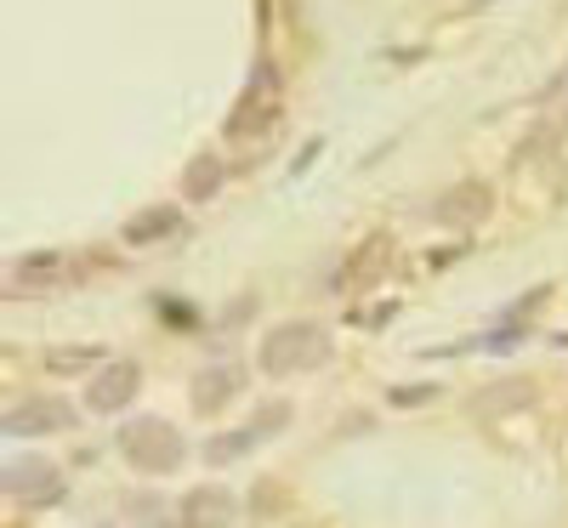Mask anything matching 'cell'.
<instances>
[{"mask_svg":"<svg viewBox=\"0 0 568 528\" xmlns=\"http://www.w3.org/2000/svg\"><path fill=\"white\" fill-rule=\"evenodd\" d=\"M284 125V80L273 63H256L251 85L240 91V103L227 114V136L233 142H267Z\"/></svg>","mask_w":568,"mask_h":528,"instance_id":"6da1fadb","label":"cell"},{"mask_svg":"<svg viewBox=\"0 0 568 528\" xmlns=\"http://www.w3.org/2000/svg\"><path fill=\"white\" fill-rule=\"evenodd\" d=\"M256 364H262L267 375H302V369H318V364H329V329H324V324H307V318L278 324V329L262 335Z\"/></svg>","mask_w":568,"mask_h":528,"instance_id":"7a4b0ae2","label":"cell"},{"mask_svg":"<svg viewBox=\"0 0 568 528\" xmlns=\"http://www.w3.org/2000/svg\"><path fill=\"white\" fill-rule=\"evenodd\" d=\"M120 455L136 466V471H149V477H171L182 460H187V438L160 420V415H142V420H125L120 426Z\"/></svg>","mask_w":568,"mask_h":528,"instance_id":"3957f363","label":"cell"},{"mask_svg":"<svg viewBox=\"0 0 568 528\" xmlns=\"http://www.w3.org/2000/svg\"><path fill=\"white\" fill-rule=\"evenodd\" d=\"M74 409L63 398H29L18 409H7V420H0V431L7 438H52V431H74Z\"/></svg>","mask_w":568,"mask_h":528,"instance_id":"277c9868","label":"cell"},{"mask_svg":"<svg viewBox=\"0 0 568 528\" xmlns=\"http://www.w3.org/2000/svg\"><path fill=\"white\" fill-rule=\"evenodd\" d=\"M444 227H484L489 216H495V187L489 182H478V176H466V182H455L449 194L438 200V211H433Z\"/></svg>","mask_w":568,"mask_h":528,"instance_id":"5b68a950","label":"cell"},{"mask_svg":"<svg viewBox=\"0 0 568 528\" xmlns=\"http://www.w3.org/2000/svg\"><path fill=\"white\" fill-rule=\"evenodd\" d=\"M136 393H142V364H131V358H109L98 375H91L85 404H91V409H103V415H114V409H125Z\"/></svg>","mask_w":568,"mask_h":528,"instance_id":"8992f818","label":"cell"},{"mask_svg":"<svg viewBox=\"0 0 568 528\" xmlns=\"http://www.w3.org/2000/svg\"><path fill=\"white\" fill-rule=\"evenodd\" d=\"M7 495L23 506H52V500H63V477L45 460H18V466H7Z\"/></svg>","mask_w":568,"mask_h":528,"instance_id":"52a82bcc","label":"cell"},{"mask_svg":"<svg viewBox=\"0 0 568 528\" xmlns=\"http://www.w3.org/2000/svg\"><path fill=\"white\" fill-rule=\"evenodd\" d=\"M387 262H393V238H387V233H369L364 245H358V251L342 262V273H336V291H342V296L364 291L369 278H382V267H387Z\"/></svg>","mask_w":568,"mask_h":528,"instance_id":"ba28073f","label":"cell"},{"mask_svg":"<svg viewBox=\"0 0 568 528\" xmlns=\"http://www.w3.org/2000/svg\"><path fill=\"white\" fill-rule=\"evenodd\" d=\"M240 387H245L240 364H205L194 375V387H187V398H194L200 415H216V409H227V398H240Z\"/></svg>","mask_w":568,"mask_h":528,"instance_id":"9c48e42d","label":"cell"},{"mask_svg":"<svg viewBox=\"0 0 568 528\" xmlns=\"http://www.w3.org/2000/svg\"><path fill=\"white\" fill-rule=\"evenodd\" d=\"M540 387L529 375H517V380H495V387H484L478 398H471V415H517V409H535Z\"/></svg>","mask_w":568,"mask_h":528,"instance_id":"30bf717a","label":"cell"},{"mask_svg":"<svg viewBox=\"0 0 568 528\" xmlns=\"http://www.w3.org/2000/svg\"><path fill=\"white\" fill-rule=\"evenodd\" d=\"M233 495L227 489H194L182 495V528H233Z\"/></svg>","mask_w":568,"mask_h":528,"instance_id":"8fae6325","label":"cell"},{"mask_svg":"<svg viewBox=\"0 0 568 528\" xmlns=\"http://www.w3.org/2000/svg\"><path fill=\"white\" fill-rule=\"evenodd\" d=\"M12 278V291H45V284H58L63 273H69V256H58V251H34V256H18L12 267H7Z\"/></svg>","mask_w":568,"mask_h":528,"instance_id":"7c38bea8","label":"cell"},{"mask_svg":"<svg viewBox=\"0 0 568 528\" xmlns=\"http://www.w3.org/2000/svg\"><path fill=\"white\" fill-rule=\"evenodd\" d=\"M176 227H182L176 205H149L125 222V245H165V238H176Z\"/></svg>","mask_w":568,"mask_h":528,"instance_id":"4fadbf2b","label":"cell"},{"mask_svg":"<svg viewBox=\"0 0 568 528\" xmlns=\"http://www.w3.org/2000/svg\"><path fill=\"white\" fill-rule=\"evenodd\" d=\"M222 176H227V165H222L216 154H200L194 165H187V176H182V187H187V200H211L216 187H222Z\"/></svg>","mask_w":568,"mask_h":528,"instance_id":"5bb4252c","label":"cell"},{"mask_svg":"<svg viewBox=\"0 0 568 528\" xmlns=\"http://www.w3.org/2000/svg\"><path fill=\"white\" fill-rule=\"evenodd\" d=\"M256 438H262V426H245V431H222V438H211V444H205V460H211V466H227V460H240V455H245Z\"/></svg>","mask_w":568,"mask_h":528,"instance_id":"9a60e30c","label":"cell"},{"mask_svg":"<svg viewBox=\"0 0 568 528\" xmlns=\"http://www.w3.org/2000/svg\"><path fill=\"white\" fill-rule=\"evenodd\" d=\"M91 364H109L103 347H52V358H45V369H52V375H80Z\"/></svg>","mask_w":568,"mask_h":528,"instance_id":"2e32d148","label":"cell"},{"mask_svg":"<svg viewBox=\"0 0 568 528\" xmlns=\"http://www.w3.org/2000/svg\"><path fill=\"white\" fill-rule=\"evenodd\" d=\"M540 103H546V114H551V120H557V131H562V125H568V69L546 85V98H540Z\"/></svg>","mask_w":568,"mask_h":528,"instance_id":"e0dca14e","label":"cell"},{"mask_svg":"<svg viewBox=\"0 0 568 528\" xmlns=\"http://www.w3.org/2000/svg\"><path fill=\"white\" fill-rule=\"evenodd\" d=\"M426 398H438V387H398L393 404H426Z\"/></svg>","mask_w":568,"mask_h":528,"instance_id":"ac0fdd59","label":"cell"}]
</instances>
